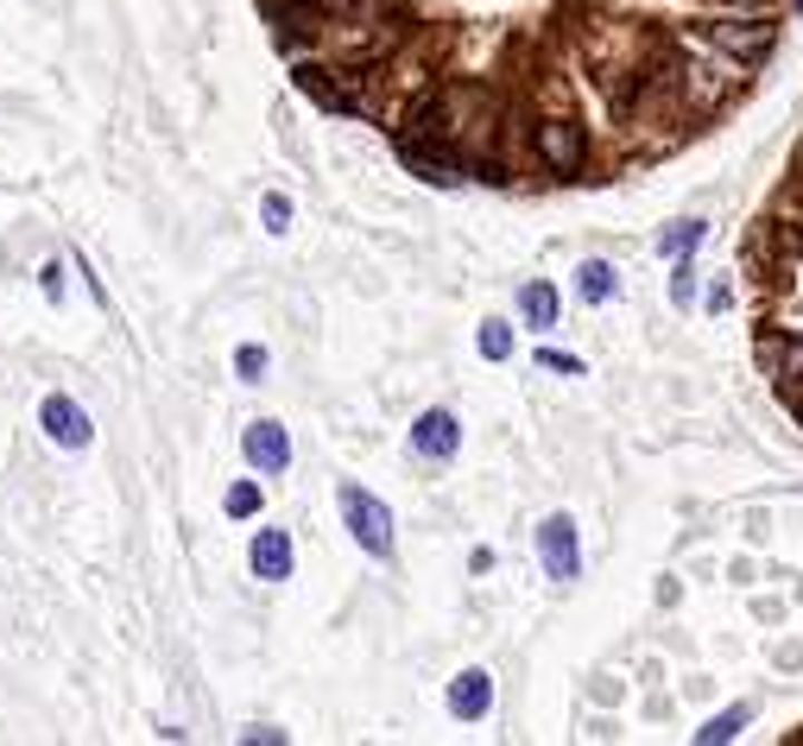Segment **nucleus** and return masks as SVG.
Instances as JSON below:
<instances>
[{
    "instance_id": "obj_1",
    "label": "nucleus",
    "mask_w": 803,
    "mask_h": 746,
    "mask_svg": "<svg viewBox=\"0 0 803 746\" xmlns=\"http://www.w3.org/2000/svg\"><path fill=\"white\" fill-rule=\"evenodd\" d=\"M335 507H342V519H349V538L368 550V557H392V512H386V500H373L368 488L342 481V488H335Z\"/></svg>"
},
{
    "instance_id": "obj_2",
    "label": "nucleus",
    "mask_w": 803,
    "mask_h": 746,
    "mask_svg": "<svg viewBox=\"0 0 803 746\" xmlns=\"http://www.w3.org/2000/svg\"><path fill=\"white\" fill-rule=\"evenodd\" d=\"M538 563H545L550 582H576L582 576V544H576V519L569 512H550L538 526Z\"/></svg>"
},
{
    "instance_id": "obj_3",
    "label": "nucleus",
    "mask_w": 803,
    "mask_h": 746,
    "mask_svg": "<svg viewBox=\"0 0 803 746\" xmlns=\"http://www.w3.org/2000/svg\"><path fill=\"white\" fill-rule=\"evenodd\" d=\"M39 431L58 443V450H89L96 443V424H89V412H82L70 393H51L39 405Z\"/></svg>"
},
{
    "instance_id": "obj_4",
    "label": "nucleus",
    "mask_w": 803,
    "mask_h": 746,
    "mask_svg": "<svg viewBox=\"0 0 803 746\" xmlns=\"http://www.w3.org/2000/svg\"><path fill=\"white\" fill-rule=\"evenodd\" d=\"M456 450H462V424H456V412H443V405L418 412V424H412V455H424V462H450Z\"/></svg>"
},
{
    "instance_id": "obj_5",
    "label": "nucleus",
    "mask_w": 803,
    "mask_h": 746,
    "mask_svg": "<svg viewBox=\"0 0 803 746\" xmlns=\"http://www.w3.org/2000/svg\"><path fill=\"white\" fill-rule=\"evenodd\" d=\"M241 455H247L259 474H285L292 469V436H285V424L259 418V424H247V436H241Z\"/></svg>"
},
{
    "instance_id": "obj_6",
    "label": "nucleus",
    "mask_w": 803,
    "mask_h": 746,
    "mask_svg": "<svg viewBox=\"0 0 803 746\" xmlns=\"http://www.w3.org/2000/svg\"><path fill=\"white\" fill-rule=\"evenodd\" d=\"M247 570L259 576V582H285L292 576V538L278 526L254 531V544H247Z\"/></svg>"
},
{
    "instance_id": "obj_7",
    "label": "nucleus",
    "mask_w": 803,
    "mask_h": 746,
    "mask_svg": "<svg viewBox=\"0 0 803 746\" xmlns=\"http://www.w3.org/2000/svg\"><path fill=\"white\" fill-rule=\"evenodd\" d=\"M538 153L557 171H576L582 165V127L576 120H538Z\"/></svg>"
},
{
    "instance_id": "obj_8",
    "label": "nucleus",
    "mask_w": 803,
    "mask_h": 746,
    "mask_svg": "<svg viewBox=\"0 0 803 746\" xmlns=\"http://www.w3.org/2000/svg\"><path fill=\"white\" fill-rule=\"evenodd\" d=\"M488 708H493V677L488 670H462L450 684V715L456 722H481Z\"/></svg>"
},
{
    "instance_id": "obj_9",
    "label": "nucleus",
    "mask_w": 803,
    "mask_h": 746,
    "mask_svg": "<svg viewBox=\"0 0 803 746\" xmlns=\"http://www.w3.org/2000/svg\"><path fill=\"white\" fill-rule=\"evenodd\" d=\"M519 316H526L531 330H557V292H550L545 278H538V285H519Z\"/></svg>"
},
{
    "instance_id": "obj_10",
    "label": "nucleus",
    "mask_w": 803,
    "mask_h": 746,
    "mask_svg": "<svg viewBox=\"0 0 803 746\" xmlns=\"http://www.w3.org/2000/svg\"><path fill=\"white\" fill-rule=\"evenodd\" d=\"M576 292H582V304H608V297L620 292V278H614L608 259H582V273H576Z\"/></svg>"
},
{
    "instance_id": "obj_11",
    "label": "nucleus",
    "mask_w": 803,
    "mask_h": 746,
    "mask_svg": "<svg viewBox=\"0 0 803 746\" xmlns=\"http://www.w3.org/2000/svg\"><path fill=\"white\" fill-rule=\"evenodd\" d=\"M708 39L727 45V51H760V45H772V32H765V26H746V32H734V26H715Z\"/></svg>"
},
{
    "instance_id": "obj_12",
    "label": "nucleus",
    "mask_w": 803,
    "mask_h": 746,
    "mask_svg": "<svg viewBox=\"0 0 803 746\" xmlns=\"http://www.w3.org/2000/svg\"><path fill=\"white\" fill-rule=\"evenodd\" d=\"M235 373L247 380V386H259V380H266V349H259V342H241V349H235Z\"/></svg>"
},
{
    "instance_id": "obj_13",
    "label": "nucleus",
    "mask_w": 803,
    "mask_h": 746,
    "mask_svg": "<svg viewBox=\"0 0 803 746\" xmlns=\"http://www.w3.org/2000/svg\"><path fill=\"white\" fill-rule=\"evenodd\" d=\"M696 241H703V222H677V228H665V235H658V254H689Z\"/></svg>"
},
{
    "instance_id": "obj_14",
    "label": "nucleus",
    "mask_w": 803,
    "mask_h": 746,
    "mask_svg": "<svg viewBox=\"0 0 803 746\" xmlns=\"http://www.w3.org/2000/svg\"><path fill=\"white\" fill-rule=\"evenodd\" d=\"M741 727H746V708H722L708 727H696V740H734Z\"/></svg>"
},
{
    "instance_id": "obj_15",
    "label": "nucleus",
    "mask_w": 803,
    "mask_h": 746,
    "mask_svg": "<svg viewBox=\"0 0 803 746\" xmlns=\"http://www.w3.org/2000/svg\"><path fill=\"white\" fill-rule=\"evenodd\" d=\"M222 507H228V519H254V512H259V488H254V481H235Z\"/></svg>"
},
{
    "instance_id": "obj_16",
    "label": "nucleus",
    "mask_w": 803,
    "mask_h": 746,
    "mask_svg": "<svg viewBox=\"0 0 803 746\" xmlns=\"http://www.w3.org/2000/svg\"><path fill=\"white\" fill-rule=\"evenodd\" d=\"M481 354H488V361H507V354H512V330H507V323H481Z\"/></svg>"
},
{
    "instance_id": "obj_17",
    "label": "nucleus",
    "mask_w": 803,
    "mask_h": 746,
    "mask_svg": "<svg viewBox=\"0 0 803 746\" xmlns=\"http://www.w3.org/2000/svg\"><path fill=\"white\" fill-rule=\"evenodd\" d=\"M259 222H266V235H285V228H292V203L273 190V197L259 203Z\"/></svg>"
},
{
    "instance_id": "obj_18",
    "label": "nucleus",
    "mask_w": 803,
    "mask_h": 746,
    "mask_svg": "<svg viewBox=\"0 0 803 746\" xmlns=\"http://www.w3.org/2000/svg\"><path fill=\"white\" fill-rule=\"evenodd\" d=\"M538 367H545V373H582V361H576V354H557V349H545V354H538Z\"/></svg>"
},
{
    "instance_id": "obj_19",
    "label": "nucleus",
    "mask_w": 803,
    "mask_h": 746,
    "mask_svg": "<svg viewBox=\"0 0 803 746\" xmlns=\"http://www.w3.org/2000/svg\"><path fill=\"white\" fill-rule=\"evenodd\" d=\"M39 292L51 297V304H63V266H45V273H39Z\"/></svg>"
},
{
    "instance_id": "obj_20",
    "label": "nucleus",
    "mask_w": 803,
    "mask_h": 746,
    "mask_svg": "<svg viewBox=\"0 0 803 746\" xmlns=\"http://www.w3.org/2000/svg\"><path fill=\"white\" fill-rule=\"evenodd\" d=\"M734 7H753V0H734Z\"/></svg>"
}]
</instances>
